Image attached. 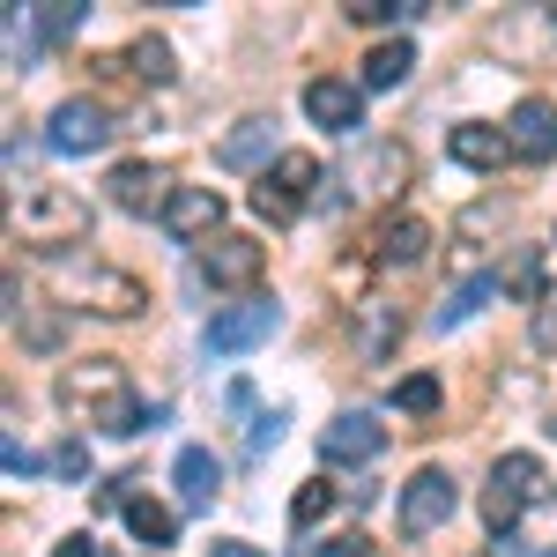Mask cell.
Returning <instances> with one entry per match:
<instances>
[{
	"label": "cell",
	"mask_w": 557,
	"mask_h": 557,
	"mask_svg": "<svg viewBox=\"0 0 557 557\" xmlns=\"http://www.w3.org/2000/svg\"><path fill=\"white\" fill-rule=\"evenodd\" d=\"M8 231L30 238V246H75L89 231V201H75L67 186H30V194H15Z\"/></svg>",
	"instance_id": "obj_1"
},
{
	"label": "cell",
	"mask_w": 557,
	"mask_h": 557,
	"mask_svg": "<svg viewBox=\"0 0 557 557\" xmlns=\"http://www.w3.org/2000/svg\"><path fill=\"white\" fill-rule=\"evenodd\" d=\"M52 283H60L67 298L112 312V320H127V312H141V305H149V290L134 283L127 268H104V260H60V268H52Z\"/></svg>",
	"instance_id": "obj_2"
},
{
	"label": "cell",
	"mask_w": 557,
	"mask_h": 557,
	"mask_svg": "<svg viewBox=\"0 0 557 557\" xmlns=\"http://www.w3.org/2000/svg\"><path fill=\"white\" fill-rule=\"evenodd\" d=\"M312 186H320V157H312V149H290V157H275V172L253 186V209L268 215V223H290Z\"/></svg>",
	"instance_id": "obj_3"
},
{
	"label": "cell",
	"mask_w": 557,
	"mask_h": 557,
	"mask_svg": "<svg viewBox=\"0 0 557 557\" xmlns=\"http://www.w3.org/2000/svg\"><path fill=\"white\" fill-rule=\"evenodd\" d=\"M543 491V461L535 454H506L498 469H491V491H483V520L498 528V535H513V520H520V506Z\"/></svg>",
	"instance_id": "obj_4"
},
{
	"label": "cell",
	"mask_w": 557,
	"mask_h": 557,
	"mask_svg": "<svg viewBox=\"0 0 557 557\" xmlns=\"http://www.w3.org/2000/svg\"><path fill=\"white\" fill-rule=\"evenodd\" d=\"M120 394H127V372H120L112 357H89V364H67V372H60V409H67V417H89V424H97Z\"/></svg>",
	"instance_id": "obj_5"
},
{
	"label": "cell",
	"mask_w": 557,
	"mask_h": 557,
	"mask_svg": "<svg viewBox=\"0 0 557 557\" xmlns=\"http://www.w3.org/2000/svg\"><path fill=\"white\" fill-rule=\"evenodd\" d=\"M461 506V491H454V475L446 469H417L401 483V535H438L446 520Z\"/></svg>",
	"instance_id": "obj_6"
},
{
	"label": "cell",
	"mask_w": 557,
	"mask_h": 557,
	"mask_svg": "<svg viewBox=\"0 0 557 557\" xmlns=\"http://www.w3.org/2000/svg\"><path fill=\"white\" fill-rule=\"evenodd\" d=\"M260 268H268V246L260 238H238V231H223L201 246V275H209L215 290H253Z\"/></svg>",
	"instance_id": "obj_7"
},
{
	"label": "cell",
	"mask_w": 557,
	"mask_h": 557,
	"mask_svg": "<svg viewBox=\"0 0 557 557\" xmlns=\"http://www.w3.org/2000/svg\"><path fill=\"white\" fill-rule=\"evenodd\" d=\"M45 141H52V157H89V149H104V141H112V120H104V104L67 97V104L45 120Z\"/></svg>",
	"instance_id": "obj_8"
},
{
	"label": "cell",
	"mask_w": 557,
	"mask_h": 557,
	"mask_svg": "<svg viewBox=\"0 0 557 557\" xmlns=\"http://www.w3.org/2000/svg\"><path fill=\"white\" fill-rule=\"evenodd\" d=\"M275 335V305L268 298H238V305H223L209 320V349L215 357H238V349H253Z\"/></svg>",
	"instance_id": "obj_9"
},
{
	"label": "cell",
	"mask_w": 557,
	"mask_h": 557,
	"mask_svg": "<svg viewBox=\"0 0 557 557\" xmlns=\"http://www.w3.org/2000/svg\"><path fill=\"white\" fill-rule=\"evenodd\" d=\"M380 446H386V424H380V417H364V409H343L335 424L320 431V461H349V469L372 461Z\"/></svg>",
	"instance_id": "obj_10"
},
{
	"label": "cell",
	"mask_w": 557,
	"mask_h": 557,
	"mask_svg": "<svg viewBox=\"0 0 557 557\" xmlns=\"http://www.w3.org/2000/svg\"><path fill=\"white\" fill-rule=\"evenodd\" d=\"M506 141H513V157H528V164H550L557 157V104L550 97H520Z\"/></svg>",
	"instance_id": "obj_11"
},
{
	"label": "cell",
	"mask_w": 557,
	"mask_h": 557,
	"mask_svg": "<svg viewBox=\"0 0 557 557\" xmlns=\"http://www.w3.org/2000/svg\"><path fill=\"white\" fill-rule=\"evenodd\" d=\"M172 172H164V164H120V172H112V201H120V209L127 215H149V209H172Z\"/></svg>",
	"instance_id": "obj_12"
},
{
	"label": "cell",
	"mask_w": 557,
	"mask_h": 557,
	"mask_svg": "<svg viewBox=\"0 0 557 557\" xmlns=\"http://www.w3.org/2000/svg\"><path fill=\"white\" fill-rule=\"evenodd\" d=\"M215 223H223V194L215 186H178L172 209H164V231L172 238H215Z\"/></svg>",
	"instance_id": "obj_13"
},
{
	"label": "cell",
	"mask_w": 557,
	"mask_h": 557,
	"mask_svg": "<svg viewBox=\"0 0 557 557\" xmlns=\"http://www.w3.org/2000/svg\"><path fill=\"white\" fill-rule=\"evenodd\" d=\"M305 112H312L320 127L349 134L357 120H364V97H357V83H335V75H320V83H305Z\"/></svg>",
	"instance_id": "obj_14"
},
{
	"label": "cell",
	"mask_w": 557,
	"mask_h": 557,
	"mask_svg": "<svg viewBox=\"0 0 557 557\" xmlns=\"http://www.w3.org/2000/svg\"><path fill=\"white\" fill-rule=\"evenodd\" d=\"M446 149H454V164H469V172H491V164H506V134L498 127H454L446 134Z\"/></svg>",
	"instance_id": "obj_15"
},
{
	"label": "cell",
	"mask_w": 557,
	"mask_h": 557,
	"mask_svg": "<svg viewBox=\"0 0 557 557\" xmlns=\"http://www.w3.org/2000/svg\"><path fill=\"white\" fill-rule=\"evenodd\" d=\"M178 491H186V506H209L223 491V461L209 446H178Z\"/></svg>",
	"instance_id": "obj_16"
},
{
	"label": "cell",
	"mask_w": 557,
	"mask_h": 557,
	"mask_svg": "<svg viewBox=\"0 0 557 557\" xmlns=\"http://www.w3.org/2000/svg\"><path fill=\"white\" fill-rule=\"evenodd\" d=\"M409 67H417V45L409 38H386L364 52V89H401L409 83Z\"/></svg>",
	"instance_id": "obj_17"
},
{
	"label": "cell",
	"mask_w": 557,
	"mask_h": 557,
	"mask_svg": "<svg viewBox=\"0 0 557 557\" xmlns=\"http://www.w3.org/2000/svg\"><path fill=\"white\" fill-rule=\"evenodd\" d=\"M268 141H275V120H246L238 134H223V141H215V164H231V172H253L260 157H268Z\"/></svg>",
	"instance_id": "obj_18"
},
{
	"label": "cell",
	"mask_w": 557,
	"mask_h": 557,
	"mask_svg": "<svg viewBox=\"0 0 557 557\" xmlns=\"http://www.w3.org/2000/svg\"><path fill=\"white\" fill-rule=\"evenodd\" d=\"M424 253H431V223H417V215H394L380 231V260H394V268H417Z\"/></svg>",
	"instance_id": "obj_19"
},
{
	"label": "cell",
	"mask_w": 557,
	"mask_h": 557,
	"mask_svg": "<svg viewBox=\"0 0 557 557\" xmlns=\"http://www.w3.org/2000/svg\"><path fill=\"white\" fill-rule=\"evenodd\" d=\"M349 178H372V194H401V178H409V149H394V141H372L364 157H357V172Z\"/></svg>",
	"instance_id": "obj_20"
},
{
	"label": "cell",
	"mask_w": 557,
	"mask_h": 557,
	"mask_svg": "<svg viewBox=\"0 0 557 557\" xmlns=\"http://www.w3.org/2000/svg\"><path fill=\"white\" fill-rule=\"evenodd\" d=\"M45 45V15H30V8H8V67H30Z\"/></svg>",
	"instance_id": "obj_21"
},
{
	"label": "cell",
	"mask_w": 557,
	"mask_h": 557,
	"mask_svg": "<svg viewBox=\"0 0 557 557\" xmlns=\"http://www.w3.org/2000/svg\"><path fill=\"white\" fill-rule=\"evenodd\" d=\"M127 528L141 535V543H149V550H164L178 520H172V506H157V498H127Z\"/></svg>",
	"instance_id": "obj_22"
},
{
	"label": "cell",
	"mask_w": 557,
	"mask_h": 557,
	"mask_svg": "<svg viewBox=\"0 0 557 557\" xmlns=\"http://www.w3.org/2000/svg\"><path fill=\"white\" fill-rule=\"evenodd\" d=\"M15 343L23 349H60L67 343V320H60V312H15Z\"/></svg>",
	"instance_id": "obj_23"
},
{
	"label": "cell",
	"mask_w": 557,
	"mask_h": 557,
	"mask_svg": "<svg viewBox=\"0 0 557 557\" xmlns=\"http://www.w3.org/2000/svg\"><path fill=\"white\" fill-rule=\"evenodd\" d=\"M491 290H498V275H475V283H461L454 298L438 305V327H461L469 312H483V298H491Z\"/></svg>",
	"instance_id": "obj_24"
},
{
	"label": "cell",
	"mask_w": 557,
	"mask_h": 557,
	"mask_svg": "<svg viewBox=\"0 0 557 557\" xmlns=\"http://www.w3.org/2000/svg\"><path fill=\"white\" fill-rule=\"evenodd\" d=\"M127 60H134V75H141V83H172V75H178V67H172V45H164V38H134Z\"/></svg>",
	"instance_id": "obj_25"
},
{
	"label": "cell",
	"mask_w": 557,
	"mask_h": 557,
	"mask_svg": "<svg viewBox=\"0 0 557 557\" xmlns=\"http://www.w3.org/2000/svg\"><path fill=\"white\" fill-rule=\"evenodd\" d=\"M394 409H401V417H431V409H438V380H431V372H409V380L394 386Z\"/></svg>",
	"instance_id": "obj_26"
},
{
	"label": "cell",
	"mask_w": 557,
	"mask_h": 557,
	"mask_svg": "<svg viewBox=\"0 0 557 557\" xmlns=\"http://www.w3.org/2000/svg\"><path fill=\"white\" fill-rule=\"evenodd\" d=\"M327 506H335V483H298V498H290V520H298V528H312V520L327 513Z\"/></svg>",
	"instance_id": "obj_27"
},
{
	"label": "cell",
	"mask_w": 557,
	"mask_h": 557,
	"mask_svg": "<svg viewBox=\"0 0 557 557\" xmlns=\"http://www.w3.org/2000/svg\"><path fill=\"white\" fill-rule=\"evenodd\" d=\"M52 475H60V483H83V475H89V446H83V438H67V446L52 454Z\"/></svg>",
	"instance_id": "obj_28"
},
{
	"label": "cell",
	"mask_w": 557,
	"mask_h": 557,
	"mask_svg": "<svg viewBox=\"0 0 557 557\" xmlns=\"http://www.w3.org/2000/svg\"><path fill=\"white\" fill-rule=\"evenodd\" d=\"M498 283H513L520 298H543V253H528V260L513 268V275H498Z\"/></svg>",
	"instance_id": "obj_29"
},
{
	"label": "cell",
	"mask_w": 557,
	"mask_h": 557,
	"mask_svg": "<svg viewBox=\"0 0 557 557\" xmlns=\"http://www.w3.org/2000/svg\"><path fill=\"white\" fill-rule=\"evenodd\" d=\"M394 335H401V320H394V312H372V327H364V357H372V349H394Z\"/></svg>",
	"instance_id": "obj_30"
},
{
	"label": "cell",
	"mask_w": 557,
	"mask_h": 557,
	"mask_svg": "<svg viewBox=\"0 0 557 557\" xmlns=\"http://www.w3.org/2000/svg\"><path fill=\"white\" fill-rule=\"evenodd\" d=\"M491 223H506V209H498V201H491V209H469V215H461V246H475Z\"/></svg>",
	"instance_id": "obj_31"
},
{
	"label": "cell",
	"mask_w": 557,
	"mask_h": 557,
	"mask_svg": "<svg viewBox=\"0 0 557 557\" xmlns=\"http://www.w3.org/2000/svg\"><path fill=\"white\" fill-rule=\"evenodd\" d=\"M75 23H83V8H75V0H60V8H45V38H67Z\"/></svg>",
	"instance_id": "obj_32"
},
{
	"label": "cell",
	"mask_w": 557,
	"mask_h": 557,
	"mask_svg": "<svg viewBox=\"0 0 557 557\" xmlns=\"http://www.w3.org/2000/svg\"><path fill=\"white\" fill-rule=\"evenodd\" d=\"M535 349L557 357V305H535Z\"/></svg>",
	"instance_id": "obj_33"
},
{
	"label": "cell",
	"mask_w": 557,
	"mask_h": 557,
	"mask_svg": "<svg viewBox=\"0 0 557 557\" xmlns=\"http://www.w3.org/2000/svg\"><path fill=\"white\" fill-rule=\"evenodd\" d=\"M0 461H8V475H30V469H38V461L23 454V438H8V454H0Z\"/></svg>",
	"instance_id": "obj_34"
},
{
	"label": "cell",
	"mask_w": 557,
	"mask_h": 557,
	"mask_svg": "<svg viewBox=\"0 0 557 557\" xmlns=\"http://www.w3.org/2000/svg\"><path fill=\"white\" fill-rule=\"evenodd\" d=\"M275 438H283V424H275V417H260V424L246 431V446H275Z\"/></svg>",
	"instance_id": "obj_35"
},
{
	"label": "cell",
	"mask_w": 557,
	"mask_h": 557,
	"mask_svg": "<svg viewBox=\"0 0 557 557\" xmlns=\"http://www.w3.org/2000/svg\"><path fill=\"white\" fill-rule=\"evenodd\" d=\"M364 543H372V535H335V543H327V557H364Z\"/></svg>",
	"instance_id": "obj_36"
},
{
	"label": "cell",
	"mask_w": 557,
	"mask_h": 557,
	"mask_svg": "<svg viewBox=\"0 0 557 557\" xmlns=\"http://www.w3.org/2000/svg\"><path fill=\"white\" fill-rule=\"evenodd\" d=\"M52 557H97V550H89V535H67V543H52Z\"/></svg>",
	"instance_id": "obj_37"
},
{
	"label": "cell",
	"mask_w": 557,
	"mask_h": 557,
	"mask_svg": "<svg viewBox=\"0 0 557 557\" xmlns=\"http://www.w3.org/2000/svg\"><path fill=\"white\" fill-rule=\"evenodd\" d=\"M209 557H260V550H253V543H215Z\"/></svg>",
	"instance_id": "obj_38"
},
{
	"label": "cell",
	"mask_w": 557,
	"mask_h": 557,
	"mask_svg": "<svg viewBox=\"0 0 557 557\" xmlns=\"http://www.w3.org/2000/svg\"><path fill=\"white\" fill-rule=\"evenodd\" d=\"M543 557H557V550H543Z\"/></svg>",
	"instance_id": "obj_39"
}]
</instances>
